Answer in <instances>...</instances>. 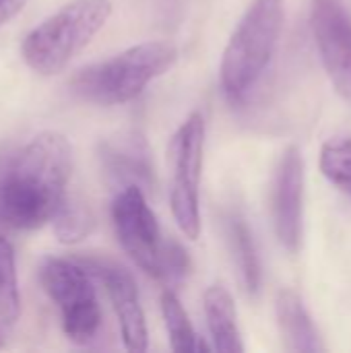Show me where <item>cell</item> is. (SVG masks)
Returning <instances> with one entry per match:
<instances>
[{
    "label": "cell",
    "mask_w": 351,
    "mask_h": 353,
    "mask_svg": "<svg viewBox=\"0 0 351 353\" xmlns=\"http://www.w3.org/2000/svg\"><path fill=\"white\" fill-rule=\"evenodd\" d=\"M178 60L170 41H143L103 62L81 68L70 79V91L89 103L120 105L139 97L145 87L166 74Z\"/></svg>",
    "instance_id": "obj_2"
},
{
    "label": "cell",
    "mask_w": 351,
    "mask_h": 353,
    "mask_svg": "<svg viewBox=\"0 0 351 353\" xmlns=\"http://www.w3.org/2000/svg\"><path fill=\"white\" fill-rule=\"evenodd\" d=\"M112 0H72L39 23L21 43V56L39 74H58L103 29Z\"/></svg>",
    "instance_id": "obj_3"
},
{
    "label": "cell",
    "mask_w": 351,
    "mask_h": 353,
    "mask_svg": "<svg viewBox=\"0 0 351 353\" xmlns=\"http://www.w3.org/2000/svg\"><path fill=\"white\" fill-rule=\"evenodd\" d=\"M304 219V159L298 147H288L279 159L273 184V223L279 242L296 252Z\"/></svg>",
    "instance_id": "obj_10"
},
{
    "label": "cell",
    "mask_w": 351,
    "mask_h": 353,
    "mask_svg": "<svg viewBox=\"0 0 351 353\" xmlns=\"http://www.w3.org/2000/svg\"><path fill=\"white\" fill-rule=\"evenodd\" d=\"M25 2L27 0H0V27L12 17H17L21 8L25 6Z\"/></svg>",
    "instance_id": "obj_19"
},
{
    "label": "cell",
    "mask_w": 351,
    "mask_h": 353,
    "mask_svg": "<svg viewBox=\"0 0 351 353\" xmlns=\"http://www.w3.org/2000/svg\"><path fill=\"white\" fill-rule=\"evenodd\" d=\"M103 159H106L108 170L120 178L149 180V174H151L149 153L141 139L108 143L103 149Z\"/></svg>",
    "instance_id": "obj_14"
},
{
    "label": "cell",
    "mask_w": 351,
    "mask_h": 353,
    "mask_svg": "<svg viewBox=\"0 0 351 353\" xmlns=\"http://www.w3.org/2000/svg\"><path fill=\"white\" fill-rule=\"evenodd\" d=\"M205 159V118L192 112L170 143V205L180 232L197 240L201 236V174Z\"/></svg>",
    "instance_id": "obj_6"
},
{
    "label": "cell",
    "mask_w": 351,
    "mask_h": 353,
    "mask_svg": "<svg viewBox=\"0 0 351 353\" xmlns=\"http://www.w3.org/2000/svg\"><path fill=\"white\" fill-rule=\"evenodd\" d=\"M161 316L166 323V331L170 337L172 350L178 353H197L203 350H209L199 335L194 333V327L182 308L180 300L176 298L174 292H163L161 294Z\"/></svg>",
    "instance_id": "obj_15"
},
{
    "label": "cell",
    "mask_w": 351,
    "mask_h": 353,
    "mask_svg": "<svg viewBox=\"0 0 351 353\" xmlns=\"http://www.w3.org/2000/svg\"><path fill=\"white\" fill-rule=\"evenodd\" d=\"M93 223H95V219H93V213L89 211V207L66 194V199L62 201L60 209L56 211V215L52 219V230H54V236L58 238V242L77 244L91 234Z\"/></svg>",
    "instance_id": "obj_16"
},
{
    "label": "cell",
    "mask_w": 351,
    "mask_h": 353,
    "mask_svg": "<svg viewBox=\"0 0 351 353\" xmlns=\"http://www.w3.org/2000/svg\"><path fill=\"white\" fill-rule=\"evenodd\" d=\"M112 223L124 252L147 275L161 279L168 240L139 184L124 186L112 201Z\"/></svg>",
    "instance_id": "obj_7"
},
{
    "label": "cell",
    "mask_w": 351,
    "mask_h": 353,
    "mask_svg": "<svg viewBox=\"0 0 351 353\" xmlns=\"http://www.w3.org/2000/svg\"><path fill=\"white\" fill-rule=\"evenodd\" d=\"M283 29V0H252L221 58V85L232 99L244 97L267 70Z\"/></svg>",
    "instance_id": "obj_4"
},
{
    "label": "cell",
    "mask_w": 351,
    "mask_h": 353,
    "mask_svg": "<svg viewBox=\"0 0 351 353\" xmlns=\"http://www.w3.org/2000/svg\"><path fill=\"white\" fill-rule=\"evenodd\" d=\"M310 25L331 85L351 103V17L339 0H312Z\"/></svg>",
    "instance_id": "obj_8"
},
{
    "label": "cell",
    "mask_w": 351,
    "mask_h": 353,
    "mask_svg": "<svg viewBox=\"0 0 351 353\" xmlns=\"http://www.w3.org/2000/svg\"><path fill=\"white\" fill-rule=\"evenodd\" d=\"M321 172L331 184L351 196V130L329 139L323 145Z\"/></svg>",
    "instance_id": "obj_17"
},
{
    "label": "cell",
    "mask_w": 351,
    "mask_h": 353,
    "mask_svg": "<svg viewBox=\"0 0 351 353\" xmlns=\"http://www.w3.org/2000/svg\"><path fill=\"white\" fill-rule=\"evenodd\" d=\"M203 306L213 350L221 353L244 352L238 312L230 292L223 285H211L203 296Z\"/></svg>",
    "instance_id": "obj_12"
},
{
    "label": "cell",
    "mask_w": 351,
    "mask_h": 353,
    "mask_svg": "<svg viewBox=\"0 0 351 353\" xmlns=\"http://www.w3.org/2000/svg\"><path fill=\"white\" fill-rule=\"evenodd\" d=\"M72 174V147L60 132H41L0 165V225L37 230L52 221Z\"/></svg>",
    "instance_id": "obj_1"
},
{
    "label": "cell",
    "mask_w": 351,
    "mask_h": 353,
    "mask_svg": "<svg viewBox=\"0 0 351 353\" xmlns=\"http://www.w3.org/2000/svg\"><path fill=\"white\" fill-rule=\"evenodd\" d=\"M0 350H4V343L2 341H0Z\"/></svg>",
    "instance_id": "obj_20"
},
{
    "label": "cell",
    "mask_w": 351,
    "mask_h": 353,
    "mask_svg": "<svg viewBox=\"0 0 351 353\" xmlns=\"http://www.w3.org/2000/svg\"><path fill=\"white\" fill-rule=\"evenodd\" d=\"M39 281L60 308L66 337L77 345L91 343L101 329V308L91 271L81 263L48 256L39 267Z\"/></svg>",
    "instance_id": "obj_5"
},
{
    "label": "cell",
    "mask_w": 351,
    "mask_h": 353,
    "mask_svg": "<svg viewBox=\"0 0 351 353\" xmlns=\"http://www.w3.org/2000/svg\"><path fill=\"white\" fill-rule=\"evenodd\" d=\"M275 312L288 352L319 353L327 350L302 298L294 290H281L277 294Z\"/></svg>",
    "instance_id": "obj_11"
},
{
    "label": "cell",
    "mask_w": 351,
    "mask_h": 353,
    "mask_svg": "<svg viewBox=\"0 0 351 353\" xmlns=\"http://www.w3.org/2000/svg\"><path fill=\"white\" fill-rule=\"evenodd\" d=\"M225 234H228V242H230V248L234 252L236 265L240 269V277H242L244 288L250 294H259L261 279H263V267H261V259H259V250H257L252 232L246 225L244 217L238 213L228 215Z\"/></svg>",
    "instance_id": "obj_13"
},
{
    "label": "cell",
    "mask_w": 351,
    "mask_h": 353,
    "mask_svg": "<svg viewBox=\"0 0 351 353\" xmlns=\"http://www.w3.org/2000/svg\"><path fill=\"white\" fill-rule=\"evenodd\" d=\"M21 316V296L17 261L10 242L0 236V321L4 325H14Z\"/></svg>",
    "instance_id": "obj_18"
},
{
    "label": "cell",
    "mask_w": 351,
    "mask_h": 353,
    "mask_svg": "<svg viewBox=\"0 0 351 353\" xmlns=\"http://www.w3.org/2000/svg\"><path fill=\"white\" fill-rule=\"evenodd\" d=\"M85 267L95 275L103 285L110 296L112 308L116 312L118 325H120V335L122 343L128 352L143 353L149 347V333H147V323H145V312L141 306L139 298V288L132 275L112 263V261H85Z\"/></svg>",
    "instance_id": "obj_9"
}]
</instances>
